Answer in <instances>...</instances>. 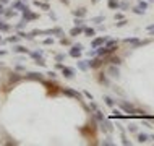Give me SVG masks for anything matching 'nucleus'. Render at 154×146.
Instances as JSON below:
<instances>
[{"instance_id": "obj_8", "label": "nucleus", "mask_w": 154, "mask_h": 146, "mask_svg": "<svg viewBox=\"0 0 154 146\" xmlns=\"http://www.w3.org/2000/svg\"><path fill=\"white\" fill-rule=\"evenodd\" d=\"M88 65H89V67H92V68H94V67H99V65H101V60H97V58H96V60H89V62H88Z\"/></svg>"}, {"instance_id": "obj_6", "label": "nucleus", "mask_w": 154, "mask_h": 146, "mask_svg": "<svg viewBox=\"0 0 154 146\" xmlns=\"http://www.w3.org/2000/svg\"><path fill=\"white\" fill-rule=\"evenodd\" d=\"M138 141H140V143L148 141V135H146V133H140V135H138Z\"/></svg>"}, {"instance_id": "obj_1", "label": "nucleus", "mask_w": 154, "mask_h": 146, "mask_svg": "<svg viewBox=\"0 0 154 146\" xmlns=\"http://www.w3.org/2000/svg\"><path fill=\"white\" fill-rule=\"evenodd\" d=\"M120 107L125 110V112H128V114H136V109L131 106V104L125 102V101H120Z\"/></svg>"}, {"instance_id": "obj_17", "label": "nucleus", "mask_w": 154, "mask_h": 146, "mask_svg": "<svg viewBox=\"0 0 154 146\" xmlns=\"http://www.w3.org/2000/svg\"><path fill=\"white\" fill-rule=\"evenodd\" d=\"M138 7H140V8H141V10H144L146 7H148V5H146L144 2H141V3H140V5H138Z\"/></svg>"}, {"instance_id": "obj_4", "label": "nucleus", "mask_w": 154, "mask_h": 146, "mask_svg": "<svg viewBox=\"0 0 154 146\" xmlns=\"http://www.w3.org/2000/svg\"><path fill=\"white\" fill-rule=\"evenodd\" d=\"M102 130H106V131H112V125H110L107 120H102Z\"/></svg>"}, {"instance_id": "obj_9", "label": "nucleus", "mask_w": 154, "mask_h": 146, "mask_svg": "<svg viewBox=\"0 0 154 146\" xmlns=\"http://www.w3.org/2000/svg\"><path fill=\"white\" fill-rule=\"evenodd\" d=\"M118 0H109V7L110 8H118Z\"/></svg>"}, {"instance_id": "obj_2", "label": "nucleus", "mask_w": 154, "mask_h": 146, "mask_svg": "<svg viewBox=\"0 0 154 146\" xmlns=\"http://www.w3.org/2000/svg\"><path fill=\"white\" fill-rule=\"evenodd\" d=\"M81 49H83V46H81V44L75 46V47L72 49V52H70V55H73V57H78V55L81 54Z\"/></svg>"}, {"instance_id": "obj_10", "label": "nucleus", "mask_w": 154, "mask_h": 146, "mask_svg": "<svg viewBox=\"0 0 154 146\" xmlns=\"http://www.w3.org/2000/svg\"><path fill=\"white\" fill-rule=\"evenodd\" d=\"M110 63L112 65H118L120 63V58H118V57H110Z\"/></svg>"}, {"instance_id": "obj_15", "label": "nucleus", "mask_w": 154, "mask_h": 146, "mask_svg": "<svg viewBox=\"0 0 154 146\" xmlns=\"http://www.w3.org/2000/svg\"><path fill=\"white\" fill-rule=\"evenodd\" d=\"M80 33H81V29H78V28H75V29L72 31V36H76V34H80Z\"/></svg>"}, {"instance_id": "obj_20", "label": "nucleus", "mask_w": 154, "mask_h": 146, "mask_svg": "<svg viewBox=\"0 0 154 146\" xmlns=\"http://www.w3.org/2000/svg\"><path fill=\"white\" fill-rule=\"evenodd\" d=\"M153 140H154V136H153Z\"/></svg>"}, {"instance_id": "obj_16", "label": "nucleus", "mask_w": 154, "mask_h": 146, "mask_svg": "<svg viewBox=\"0 0 154 146\" xmlns=\"http://www.w3.org/2000/svg\"><path fill=\"white\" fill-rule=\"evenodd\" d=\"M135 13H138V15H141V13H144V10H141L140 7H136V8H135Z\"/></svg>"}, {"instance_id": "obj_5", "label": "nucleus", "mask_w": 154, "mask_h": 146, "mask_svg": "<svg viewBox=\"0 0 154 146\" xmlns=\"http://www.w3.org/2000/svg\"><path fill=\"white\" fill-rule=\"evenodd\" d=\"M109 73H110V76H118V68L117 67H110Z\"/></svg>"}, {"instance_id": "obj_13", "label": "nucleus", "mask_w": 154, "mask_h": 146, "mask_svg": "<svg viewBox=\"0 0 154 146\" xmlns=\"http://www.w3.org/2000/svg\"><path fill=\"white\" fill-rule=\"evenodd\" d=\"M84 33H86V34H88V36H94V29H89V28H88V29H84Z\"/></svg>"}, {"instance_id": "obj_14", "label": "nucleus", "mask_w": 154, "mask_h": 146, "mask_svg": "<svg viewBox=\"0 0 154 146\" xmlns=\"http://www.w3.org/2000/svg\"><path fill=\"white\" fill-rule=\"evenodd\" d=\"M117 46V41H109L107 42V47H115Z\"/></svg>"}, {"instance_id": "obj_7", "label": "nucleus", "mask_w": 154, "mask_h": 146, "mask_svg": "<svg viewBox=\"0 0 154 146\" xmlns=\"http://www.w3.org/2000/svg\"><path fill=\"white\" fill-rule=\"evenodd\" d=\"M63 75L67 76V78H72L73 76V70L72 68H63Z\"/></svg>"}, {"instance_id": "obj_19", "label": "nucleus", "mask_w": 154, "mask_h": 146, "mask_svg": "<svg viewBox=\"0 0 154 146\" xmlns=\"http://www.w3.org/2000/svg\"><path fill=\"white\" fill-rule=\"evenodd\" d=\"M76 15H80V16H81V15H84V10L81 8V10H80V11H76Z\"/></svg>"}, {"instance_id": "obj_18", "label": "nucleus", "mask_w": 154, "mask_h": 146, "mask_svg": "<svg viewBox=\"0 0 154 146\" xmlns=\"http://www.w3.org/2000/svg\"><path fill=\"white\" fill-rule=\"evenodd\" d=\"M125 23H127V21H125V19H122V21H118V23H115V24H117V26H123Z\"/></svg>"}, {"instance_id": "obj_12", "label": "nucleus", "mask_w": 154, "mask_h": 146, "mask_svg": "<svg viewBox=\"0 0 154 146\" xmlns=\"http://www.w3.org/2000/svg\"><path fill=\"white\" fill-rule=\"evenodd\" d=\"M112 117H114V119H120V117H122V114H120L118 110H114V114H112Z\"/></svg>"}, {"instance_id": "obj_11", "label": "nucleus", "mask_w": 154, "mask_h": 146, "mask_svg": "<svg viewBox=\"0 0 154 146\" xmlns=\"http://www.w3.org/2000/svg\"><path fill=\"white\" fill-rule=\"evenodd\" d=\"M104 101H106V104H107L109 107H112V106H114V101L110 99V97H104Z\"/></svg>"}, {"instance_id": "obj_3", "label": "nucleus", "mask_w": 154, "mask_h": 146, "mask_svg": "<svg viewBox=\"0 0 154 146\" xmlns=\"http://www.w3.org/2000/svg\"><path fill=\"white\" fill-rule=\"evenodd\" d=\"M106 41H107L106 37H97V39H94V41L91 42V46H92V47H99L101 44H104Z\"/></svg>"}]
</instances>
